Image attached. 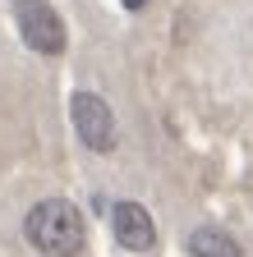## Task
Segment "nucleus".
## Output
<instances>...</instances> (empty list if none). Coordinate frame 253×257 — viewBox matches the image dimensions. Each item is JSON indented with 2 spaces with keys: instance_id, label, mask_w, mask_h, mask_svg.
I'll return each mask as SVG.
<instances>
[{
  "instance_id": "obj_2",
  "label": "nucleus",
  "mask_w": 253,
  "mask_h": 257,
  "mask_svg": "<svg viewBox=\"0 0 253 257\" xmlns=\"http://www.w3.org/2000/svg\"><path fill=\"white\" fill-rule=\"evenodd\" d=\"M14 23H19V37L37 55H60L65 42H69L65 19H60L46 0H19V5H14Z\"/></svg>"
},
{
  "instance_id": "obj_6",
  "label": "nucleus",
  "mask_w": 253,
  "mask_h": 257,
  "mask_svg": "<svg viewBox=\"0 0 253 257\" xmlns=\"http://www.w3.org/2000/svg\"><path fill=\"white\" fill-rule=\"evenodd\" d=\"M147 5V0H124V10H143Z\"/></svg>"
},
{
  "instance_id": "obj_5",
  "label": "nucleus",
  "mask_w": 253,
  "mask_h": 257,
  "mask_svg": "<svg viewBox=\"0 0 253 257\" xmlns=\"http://www.w3.org/2000/svg\"><path fill=\"white\" fill-rule=\"evenodd\" d=\"M189 252L194 257H239V243L216 225H203V230L189 234Z\"/></svg>"
},
{
  "instance_id": "obj_1",
  "label": "nucleus",
  "mask_w": 253,
  "mask_h": 257,
  "mask_svg": "<svg viewBox=\"0 0 253 257\" xmlns=\"http://www.w3.org/2000/svg\"><path fill=\"white\" fill-rule=\"evenodd\" d=\"M23 234L42 257H78L83 243H88V230H83V211L65 198H42L23 220Z\"/></svg>"
},
{
  "instance_id": "obj_3",
  "label": "nucleus",
  "mask_w": 253,
  "mask_h": 257,
  "mask_svg": "<svg viewBox=\"0 0 253 257\" xmlns=\"http://www.w3.org/2000/svg\"><path fill=\"white\" fill-rule=\"evenodd\" d=\"M69 119H74V134L83 138L88 152H102V156L115 152V115H111V106L97 92H74Z\"/></svg>"
},
{
  "instance_id": "obj_4",
  "label": "nucleus",
  "mask_w": 253,
  "mask_h": 257,
  "mask_svg": "<svg viewBox=\"0 0 253 257\" xmlns=\"http://www.w3.org/2000/svg\"><path fill=\"white\" fill-rule=\"evenodd\" d=\"M111 230H115V243L129 252H152V243H156V225H152V211L143 202H115Z\"/></svg>"
}]
</instances>
